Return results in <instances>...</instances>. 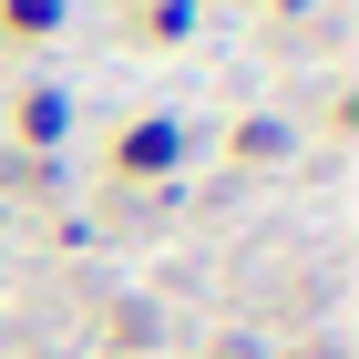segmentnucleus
I'll list each match as a JSON object with an SVG mask.
<instances>
[{
    "label": "nucleus",
    "instance_id": "1",
    "mask_svg": "<svg viewBox=\"0 0 359 359\" xmlns=\"http://www.w3.org/2000/svg\"><path fill=\"white\" fill-rule=\"evenodd\" d=\"M175 154H185V123H134V134H123V165L134 175H165Z\"/></svg>",
    "mask_w": 359,
    "mask_h": 359
},
{
    "label": "nucleus",
    "instance_id": "2",
    "mask_svg": "<svg viewBox=\"0 0 359 359\" xmlns=\"http://www.w3.org/2000/svg\"><path fill=\"white\" fill-rule=\"evenodd\" d=\"M277 11H298V0H277Z\"/></svg>",
    "mask_w": 359,
    "mask_h": 359
}]
</instances>
